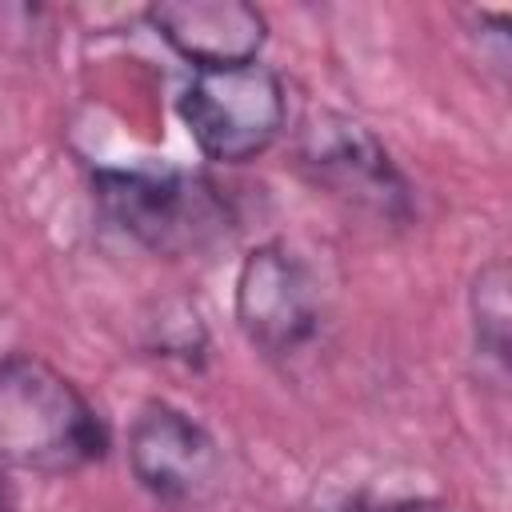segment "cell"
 <instances>
[{
    "mask_svg": "<svg viewBox=\"0 0 512 512\" xmlns=\"http://www.w3.org/2000/svg\"><path fill=\"white\" fill-rule=\"evenodd\" d=\"M96 200L116 228L160 256H192L212 248L232 228L224 192L200 172H100Z\"/></svg>",
    "mask_w": 512,
    "mask_h": 512,
    "instance_id": "obj_2",
    "label": "cell"
},
{
    "mask_svg": "<svg viewBox=\"0 0 512 512\" xmlns=\"http://www.w3.org/2000/svg\"><path fill=\"white\" fill-rule=\"evenodd\" d=\"M108 452V428L88 396L32 352L0 356V464L80 472Z\"/></svg>",
    "mask_w": 512,
    "mask_h": 512,
    "instance_id": "obj_1",
    "label": "cell"
},
{
    "mask_svg": "<svg viewBox=\"0 0 512 512\" xmlns=\"http://www.w3.org/2000/svg\"><path fill=\"white\" fill-rule=\"evenodd\" d=\"M148 24L196 68L248 64L264 44V16L244 0H164L148 8Z\"/></svg>",
    "mask_w": 512,
    "mask_h": 512,
    "instance_id": "obj_7",
    "label": "cell"
},
{
    "mask_svg": "<svg viewBox=\"0 0 512 512\" xmlns=\"http://www.w3.org/2000/svg\"><path fill=\"white\" fill-rule=\"evenodd\" d=\"M472 336L476 352H484L500 372L508 364V332H512V308H508V268L504 260H492L472 280Z\"/></svg>",
    "mask_w": 512,
    "mask_h": 512,
    "instance_id": "obj_8",
    "label": "cell"
},
{
    "mask_svg": "<svg viewBox=\"0 0 512 512\" xmlns=\"http://www.w3.org/2000/svg\"><path fill=\"white\" fill-rule=\"evenodd\" d=\"M0 512H12V492H8V480H4V464H0Z\"/></svg>",
    "mask_w": 512,
    "mask_h": 512,
    "instance_id": "obj_10",
    "label": "cell"
},
{
    "mask_svg": "<svg viewBox=\"0 0 512 512\" xmlns=\"http://www.w3.org/2000/svg\"><path fill=\"white\" fill-rule=\"evenodd\" d=\"M180 120L208 160H256L284 128V84L260 60L196 68L180 92Z\"/></svg>",
    "mask_w": 512,
    "mask_h": 512,
    "instance_id": "obj_3",
    "label": "cell"
},
{
    "mask_svg": "<svg viewBox=\"0 0 512 512\" xmlns=\"http://www.w3.org/2000/svg\"><path fill=\"white\" fill-rule=\"evenodd\" d=\"M236 324L264 356H288L316 336L320 292L288 244L268 240L244 256L236 272Z\"/></svg>",
    "mask_w": 512,
    "mask_h": 512,
    "instance_id": "obj_6",
    "label": "cell"
},
{
    "mask_svg": "<svg viewBox=\"0 0 512 512\" xmlns=\"http://www.w3.org/2000/svg\"><path fill=\"white\" fill-rule=\"evenodd\" d=\"M128 468L140 488L172 512L204 508L224 480V460L208 428L164 400H148L136 412L128 428Z\"/></svg>",
    "mask_w": 512,
    "mask_h": 512,
    "instance_id": "obj_4",
    "label": "cell"
},
{
    "mask_svg": "<svg viewBox=\"0 0 512 512\" xmlns=\"http://www.w3.org/2000/svg\"><path fill=\"white\" fill-rule=\"evenodd\" d=\"M300 168L324 192L368 208L384 220L408 216V180L392 164L388 148L344 112H312L300 128Z\"/></svg>",
    "mask_w": 512,
    "mask_h": 512,
    "instance_id": "obj_5",
    "label": "cell"
},
{
    "mask_svg": "<svg viewBox=\"0 0 512 512\" xmlns=\"http://www.w3.org/2000/svg\"><path fill=\"white\" fill-rule=\"evenodd\" d=\"M304 512H404V508L376 504V500H364V496H336V500H320L316 508H304Z\"/></svg>",
    "mask_w": 512,
    "mask_h": 512,
    "instance_id": "obj_9",
    "label": "cell"
}]
</instances>
